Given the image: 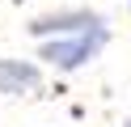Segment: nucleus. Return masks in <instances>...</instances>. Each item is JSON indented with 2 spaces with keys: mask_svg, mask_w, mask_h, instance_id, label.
Instances as JSON below:
<instances>
[{
  "mask_svg": "<svg viewBox=\"0 0 131 127\" xmlns=\"http://www.w3.org/2000/svg\"><path fill=\"white\" fill-rule=\"evenodd\" d=\"M102 47H106V25H97V30H89V34H76V38L42 42V51H38V55H42L51 68H59V72H72V68L97 59V51H102Z\"/></svg>",
  "mask_w": 131,
  "mask_h": 127,
  "instance_id": "obj_1",
  "label": "nucleus"
},
{
  "mask_svg": "<svg viewBox=\"0 0 131 127\" xmlns=\"http://www.w3.org/2000/svg\"><path fill=\"white\" fill-rule=\"evenodd\" d=\"M97 25H106L102 21V13H89V8H63V13H47V17H38L34 25H30V34L34 38H47V34H89V30H97Z\"/></svg>",
  "mask_w": 131,
  "mask_h": 127,
  "instance_id": "obj_2",
  "label": "nucleus"
},
{
  "mask_svg": "<svg viewBox=\"0 0 131 127\" xmlns=\"http://www.w3.org/2000/svg\"><path fill=\"white\" fill-rule=\"evenodd\" d=\"M38 85V68L26 59H0V93H21Z\"/></svg>",
  "mask_w": 131,
  "mask_h": 127,
  "instance_id": "obj_3",
  "label": "nucleus"
},
{
  "mask_svg": "<svg viewBox=\"0 0 131 127\" xmlns=\"http://www.w3.org/2000/svg\"><path fill=\"white\" fill-rule=\"evenodd\" d=\"M123 127H131V119H127V123H123Z\"/></svg>",
  "mask_w": 131,
  "mask_h": 127,
  "instance_id": "obj_4",
  "label": "nucleus"
}]
</instances>
